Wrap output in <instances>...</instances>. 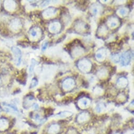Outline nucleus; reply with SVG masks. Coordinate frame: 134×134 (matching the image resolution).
Instances as JSON below:
<instances>
[{
	"instance_id": "nucleus-1",
	"label": "nucleus",
	"mask_w": 134,
	"mask_h": 134,
	"mask_svg": "<svg viewBox=\"0 0 134 134\" xmlns=\"http://www.w3.org/2000/svg\"><path fill=\"white\" fill-rule=\"evenodd\" d=\"M12 51L14 55L15 62L16 65H19L20 64L22 58V52L20 50L16 47H13L12 48Z\"/></svg>"
},
{
	"instance_id": "nucleus-2",
	"label": "nucleus",
	"mask_w": 134,
	"mask_h": 134,
	"mask_svg": "<svg viewBox=\"0 0 134 134\" xmlns=\"http://www.w3.org/2000/svg\"><path fill=\"white\" fill-rule=\"evenodd\" d=\"M9 127V122L6 118H0V131L7 130Z\"/></svg>"
},
{
	"instance_id": "nucleus-3",
	"label": "nucleus",
	"mask_w": 134,
	"mask_h": 134,
	"mask_svg": "<svg viewBox=\"0 0 134 134\" xmlns=\"http://www.w3.org/2000/svg\"><path fill=\"white\" fill-rule=\"evenodd\" d=\"M4 109L5 111L10 112V113H12L13 114H18V110L14 107L13 106L10 105V104H4Z\"/></svg>"
},
{
	"instance_id": "nucleus-4",
	"label": "nucleus",
	"mask_w": 134,
	"mask_h": 134,
	"mask_svg": "<svg viewBox=\"0 0 134 134\" xmlns=\"http://www.w3.org/2000/svg\"><path fill=\"white\" fill-rule=\"evenodd\" d=\"M131 59V53L130 51H128L127 52L124 54L122 58V65L125 66L128 63H130V62Z\"/></svg>"
},
{
	"instance_id": "nucleus-5",
	"label": "nucleus",
	"mask_w": 134,
	"mask_h": 134,
	"mask_svg": "<svg viewBox=\"0 0 134 134\" xmlns=\"http://www.w3.org/2000/svg\"><path fill=\"white\" fill-rule=\"evenodd\" d=\"M60 130V127L58 124L52 125L48 128V132L50 134H56Z\"/></svg>"
},
{
	"instance_id": "nucleus-6",
	"label": "nucleus",
	"mask_w": 134,
	"mask_h": 134,
	"mask_svg": "<svg viewBox=\"0 0 134 134\" xmlns=\"http://www.w3.org/2000/svg\"><path fill=\"white\" fill-rule=\"evenodd\" d=\"M89 118V114L86 112H83L80 114L77 117V121L80 122H83L87 120H88Z\"/></svg>"
},
{
	"instance_id": "nucleus-7",
	"label": "nucleus",
	"mask_w": 134,
	"mask_h": 134,
	"mask_svg": "<svg viewBox=\"0 0 134 134\" xmlns=\"http://www.w3.org/2000/svg\"><path fill=\"white\" fill-rule=\"evenodd\" d=\"M4 7L6 8L8 11H11L14 10L15 8V4L13 1H6V3H4Z\"/></svg>"
},
{
	"instance_id": "nucleus-8",
	"label": "nucleus",
	"mask_w": 134,
	"mask_h": 134,
	"mask_svg": "<svg viewBox=\"0 0 134 134\" xmlns=\"http://www.w3.org/2000/svg\"><path fill=\"white\" fill-rule=\"evenodd\" d=\"M88 100L86 98H83L80 100L78 102V105H80V107L82 108H85L88 106L90 104Z\"/></svg>"
},
{
	"instance_id": "nucleus-9",
	"label": "nucleus",
	"mask_w": 134,
	"mask_h": 134,
	"mask_svg": "<svg viewBox=\"0 0 134 134\" xmlns=\"http://www.w3.org/2000/svg\"><path fill=\"white\" fill-rule=\"evenodd\" d=\"M36 64V62L34 60H32L31 65H30V73H32V72L33 71L34 68V66H35Z\"/></svg>"
},
{
	"instance_id": "nucleus-10",
	"label": "nucleus",
	"mask_w": 134,
	"mask_h": 134,
	"mask_svg": "<svg viewBox=\"0 0 134 134\" xmlns=\"http://www.w3.org/2000/svg\"><path fill=\"white\" fill-rule=\"evenodd\" d=\"M30 35H31V36L33 38H35V37H36L38 36L37 30H36L35 29H34V28H33V29H32L31 30H30Z\"/></svg>"
},
{
	"instance_id": "nucleus-11",
	"label": "nucleus",
	"mask_w": 134,
	"mask_h": 134,
	"mask_svg": "<svg viewBox=\"0 0 134 134\" xmlns=\"http://www.w3.org/2000/svg\"><path fill=\"white\" fill-rule=\"evenodd\" d=\"M70 115H71V113H70V112H60V114H59V116L60 117H65L68 116Z\"/></svg>"
},
{
	"instance_id": "nucleus-12",
	"label": "nucleus",
	"mask_w": 134,
	"mask_h": 134,
	"mask_svg": "<svg viewBox=\"0 0 134 134\" xmlns=\"http://www.w3.org/2000/svg\"><path fill=\"white\" fill-rule=\"evenodd\" d=\"M38 82L37 80H36V78H33L31 84H30V88H33V87L36 86L38 85Z\"/></svg>"
},
{
	"instance_id": "nucleus-13",
	"label": "nucleus",
	"mask_w": 134,
	"mask_h": 134,
	"mask_svg": "<svg viewBox=\"0 0 134 134\" xmlns=\"http://www.w3.org/2000/svg\"><path fill=\"white\" fill-rule=\"evenodd\" d=\"M103 108H104V106H103L102 105H100V104L98 105L96 108L97 112H101L103 110Z\"/></svg>"
},
{
	"instance_id": "nucleus-14",
	"label": "nucleus",
	"mask_w": 134,
	"mask_h": 134,
	"mask_svg": "<svg viewBox=\"0 0 134 134\" xmlns=\"http://www.w3.org/2000/svg\"><path fill=\"white\" fill-rule=\"evenodd\" d=\"M67 134H77V132L75 130H70Z\"/></svg>"
},
{
	"instance_id": "nucleus-15",
	"label": "nucleus",
	"mask_w": 134,
	"mask_h": 134,
	"mask_svg": "<svg viewBox=\"0 0 134 134\" xmlns=\"http://www.w3.org/2000/svg\"><path fill=\"white\" fill-rule=\"evenodd\" d=\"M120 13H122V15H125V14H126L127 12H126V11L125 10V9H124V8H122V9H121V10H120Z\"/></svg>"
},
{
	"instance_id": "nucleus-16",
	"label": "nucleus",
	"mask_w": 134,
	"mask_h": 134,
	"mask_svg": "<svg viewBox=\"0 0 134 134\" xmlns=\"http://www.w3.org/2000/svg\"><path fill=\"white\" fill-rule=\"evenodd\" d=\"M47 46H48V43H45L44 44V45L43 46L42 50H44L46 48H47Z\"/></svg>"
},
{
	"instance_id": "nucleus-17",
	"label": "nucleus",
	"mask_w": 134,
	"mask_h": 134,
	"mask_svg": "<svg viewBox=\"0 0 134 134\" xmlns=\"http://www.w3.org/2000/svg\"><path fill=\"white\" fill-rule=\"evenodd\" d=\"M0 112H1V109H0Z\"/></svg>"
}]
</instances>
